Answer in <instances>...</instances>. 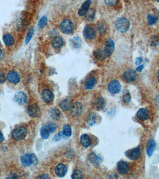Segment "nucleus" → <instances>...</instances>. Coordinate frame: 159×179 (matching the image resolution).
<instances>
[{
  "mask_svg": "<svg viewBox=\"0 0 159 179\" xmlns=\"http://www.w3.org/2000/svg\"><path fill=\"white\" fill-rule=\"evenodd\" d=\"M115 27L117 31L120 32H126L129 28V22L126 18L124 17L119 18L116 20Z\"/></svg>",
  "mask_w": 159,
  "mask_h": 179,
  "instance_id": "1",
  "label": "nucleus"
},
{
  "mask_svg": "<svg viewBox=\"0 0 159 179\" xmlns=\"http://www.w3.org/2000/svg\"><path fill=\"white\" fill-rule=\"evenodd\" d=\"M27 133V130L23 126H19L14 129L12 133V137L14 140L20 141L23 140Z\"/></svg>",
  "mask_w": 159,
  "mask_h": 179,
  "instance_id": "2",
  "label": "nucleus"
},
{
  "mask_svg": "<svg viewBox=\"0 0 159 179\" xmlns=\"http://www.w3.org/2000/svg\"><path fill=\"white\" fill-rule=\"evenodd\" d=\"M74 25L72 21L69 19H65L60 24V30L62 32L66 34H69L73 31Z\"/></svg>",
  "mask_w": 159,
  "mask_h": 179,
  "instance_id": "3",
  "label": "nucleus"
},
{
  "mask_svg": "<svg viewBox=\"0 0 159 179\" xmlns=\"http://www.w3.org/2000/svg\"><path fill=\"white\" fill-rule=\"evenodd\" d=\"M115 42L111 39H108L105 43L104 50V56L106 57L111 56L115 49Z\"/></svg>",
  "mask_w": 159,
  "mask_h": 179,
  "instance_id": "4",
  "label": "nucleus"
},
{
  "mask_svg": "<svg viewBox=\"0 0 159 179\" xmlns=\"http://www.w3.org/2000/svg\"><path fill=\"white\" fill-rule=\"evenodd\" d=\"M108 88L109 93L113 94H116L121 91V85L119 81L113 80L108 84Z\"/></svg>",
  "mask_w": 159,
  "mask_h": 179,
  "instance_id": "5",
  "label": "nucleus"
},
{
  "mask_svg": "<svg viewBox=\"0 0 159 179\" xmlns=\"http://www.w3.org/2000/svg\"><path fill=\"white\" fill-rule=\"evenodd\" d=\"M70 109L71 114L72 116L75 118L78 117L83 112V104L81 103H76L72 105Z\"/></svg>",
  "mask_w": 159,
  "mask_h": 179,
  "instance_id": "6",
  "label": "nucleus"
},
{
  "mask_svg": "<svg viewBox=\"0 0 159 179\" xmlns=\"http://www.w3.org/2000/svg\"><path fill=\"white\" fill-rule=\"evenodd\" d=\"M7 79L9 82L12 84H16L19 83L21 80L20 74L16 71H10L7 75Z\"/></svg>",
  "mask_w": 159,
  "mask_h": 179,
  "instance_id": "7",
  "label": "nucleus"
},
{
  "mask_svg": "<svg viewBox=\"0 0 159 179\" xmlns=\"http://www.w3.org/2000/svg\"><path fill=\"white\" fill-rule=\"evenodd\" d=\"M141 151L139 147H136L128 151L126 153V155L129 159L132 160H136L140 156Z\"/></svg>",
  "mask_w": 159,
  "mask_h": 179,
  "instance_id": "8",
  "label": "nucleus"
},
{
  "mask_svg": "<svg viewBox=\"0 0 159 179\" xmlns=\"http://www.w3.org/2000/svg\"><path fill=\"white\" fill-rule=\"evenodd\" d=\"M41 98L44 102L49 103L54 99V95L49 90L45 89L41 93Z\"/></svg>",
  "mask_w": 159,
  "mask_h": 179,
  "instance_id": "9",
  "label": "nucleus"
},
{
  "mask_svg": "<svg viewBox=\"0 0 159 179\" xmlns=\"http://www.w3.org/2000/svg\"><path fill=\"white\" fill-rule=\"evenodd\" d=\"M130 166L127 162L121 161L118 163L117 165V170L120 174L124 175L128 173L129 170Z\"/></svg>",
  "mask_w": 159,
  "mask_h": 179,
  "instance_id": "10",
  "label": "nucleus"
},
{
  "mask_svg": "<svg viewBox=\"0 0 159 179\" xmlns=\"http://www.w3.org/2000/svg\"><path fill=\"white\" fill-rule=\"evenodd\" d=\"M27 113L31 117H37L40 113V110L38 106L35 104H31L27 107Z\"/></svg>",
  "mask_w": 159,
  "mask_h": 179,
  "instance_id": "11",
  "label": "nucleus"
},
{
  "mask_svg": "<svg viewBox=\"0 0 159 179\" xmlns=\"http://www.w3.org/2000/svg\"><path fill=\"white\" fill-rule=\"evenodd\" d=\"M14 99L18 104H19L21 105H23L27 101L28 97H27V96L26 94V93H25L24 92H19L16 94Z\"/></svg>",
  "mask_w": 159,
  "mask_h": 179,
  "instance_id": "12",
  "label": "nucleus"
},
{
  "mask_svg": "<svg viewBox=\"0 0 159 179\" xmlns=\"http://www.w3.org/2000/svg\"><path fill=\"white\" fill-rule=\"evenodd\" d=\"M68 170L67 166L64 164H59L56 166L55 172L56 175L60 177H62L66 175Z\"/></svg>",
  "mask_w": 159,
  "mask_h": 179,
  "instance_id": "13",
  "label": "nucleus"
},
{
  "mask_svg": "<svg viewBox=\"0 0 159 179\" xmlns=\"http://www.w3.org/2000/svg\"><path fill=\"white\" fill-rule=\"evenodd\" d=\"M123 77L124 79L127 82H133L136 79V74L135 71L132 70H129L124 73Z\"/></svg>",
  "mask_w": 159,
  "mask_h": 179,
  "instance_id": "14",
  "label": "nucleus"
},
{
  "mask_svg": "<svg viewBox=\"0 0 159 179\" xmlns=\"http://www.w3.org/2000/svg\"><path fill=\"white\" fill-rule=\"evenodd\" d=\"M83 34L86 38L89 40L94 38L95 35L94 30L90 26H86L85 27L83 31Z\"/></svg>",
  "mask_w": 159,
  "mask_h": 179,
  "instance_id": "15",
  "label": "nucleus"
},
{
  "mask_svg": "<svg viewBox=\"0 0 159 179\" xmlns=\"http://www.w3.org/2000/svg\"><path fill=\"white\" fill-rule=\"evenodd\" d=\"M137 117L140 120L145 121L149 118V111L147 109L140 108L137 112Z\"/></svg>",
  "mask_w": 159,
  "mask_h": 179,
  "instance_id": "16",
  "label": "nucleus"
},
{
  "mask_svg": "<svg viewBox=\"0 0 159 179\" xmlns=\"http://www.w3.org/2000/svg\"><path fill=\"white\" fill-rule=\"evenodd\" d=\"M91 4L90 0H86L81 6L78 11V14L80 16H83L86 15L88 12L90 5Z\"/></svg>",
  "mask_w": 159,
  "mask_h": 179,
  "instance_id": "17",
  "label": "nucleus"
},
{
  "mask_svg": "<svg viewBox=\"0 0 159 179\" xmlns=\"http://www.w3.org/2000/svg\"><path fill=\"white\" fill-rule=\"evenodd\" d=\"M156 147V143L153 139H150L147 142V155L149 157H151L153 155L154 149Z\"/></svg>",
  "mask_w": 159,
  "mask_h": 179,
  "instance_id": "18",
  "label": "nucleus"
},
{
  "mask_svg": "<svg viewBox=\"0 0 159 179\" xmlns=\"http://www.w3.org/2000/svg\"><path fill=\"white\" fill-rule=\"evenodd\" d=\"M3 42L7 46H11L15 43V39L12 35L10 34H7L3 36Z\"/></svg>",
  "mask_w": 159,
  "mask_h": 179,
  "instance_id": "19",
  "label": "nucleus"
},
{
  "mask_svg": "<svg viewBox=\"0 0 159 179\" xmlns=\"http://www.w3.org/2000/svg\"><path fill=\"white\" fill-rule=\"evenodd\" d=\"M96 83L95 77H92L87 80L84 84L85 88L87 90H91L94 87Z\"/></svg>",
  "mask_w": 159,
  "mask_h": 179,
  "instance_id": "20",
  "label": "nucleus"
},
{
  "mask_svg": "<svg viewBox=\"0 0 159 179\" xmlns=\"http://www.w3.org/2000/svg\"><path fill=\"white\" fill-rule=\"evenodd\" d=\"M80 141L83 147L87 148L90 147L91 144V140L90 137L87 134H83L81 136Z\"/></svg>",
  "mask_w": 159,
  "mask_h": 179,
  "instance_id": "21",
  "label": "nucleus"
},
{
  "mask_svg": "<svg viewBox=\"0 0 159 179\" xmlns=\"http://www.w3.org/2000/svg\"><path fill=\"white\" fill-rule=\"evenodd\" d=\"M50 130L48 125H44L41 129L40 133L41 138L44 140L48 139L50 135Z\"/></svg>",
  "mask_w": 159,
  "mask_h": 179,
  "instance_id": "22",
  "label": "nucleus"
},
{
  "mask_svg": "<svg viewBox=\"0 0 159 179\" xmlns=\"http://www.w3.org/2000/svg\"><path fill=\"white\" fill-rule=\"evenodd\" d=\"M21 163L23 166H29L31 164L30 155L29 154H25L21 158Z\"/></svg>",
  "mask_w": 159,
  "mask_h": 179,
  "instance_id": "23",
  "label": "nucleus"
},
{
  "mask_svg": "<svg viewBox=\"0 0 159 179\" xmlns=\"http://www.w3.org/2000/svg\"><path fill=\"white\" fill-rule=\"evenodd\" d=\"M60 106L63 111H67L69 110L72 106L71 102L68 99L63 100L60 104Z\"/></svg>",
  "mask_w": 159,
  "mask_h": 179,
  "instance_id": "24",
  "label": "nucleus"
},
{
  "mask_svg": "<svg viewBox=\"0 0 159 179\" xmlns=\"http://www.w3.org/2000/svg\"><path fill=\"white\" fill-rule=\"evenodd\" d=\"M63 40L62 38L61 37H55L53 41H52V44L53 47L55 48L58 49L62 47L63 46Z\"/></svg>",
  "mask_w": 159,
  "mask_h": 179,
  "instance_id": "25",
  "label": "nucleus"
},
{
  "mask_svg": "<svg viewBox=\"0 0 159 179\" xmlns=\"http://www.w3.org/2000/svg\"><path fill=\"white\" fill-rule=\"evenodd\" d=\"M49 115L51 118L54 120H58L61 117V113L60 110L56 108H54L50 110Z\"/></svg>",
  "mask_w": 159,
  "mask_h": 179,
  "instance_id": "26",
  "label": "nucleus"
},
{
  "mask_svg": "<svg viewBox=\"0 0 159 179\" xmlns=\"http://www.w3.org/2000/svg\"><path fill=\"white\" fill-rule=\"evenodd\" d=\"M95 105L98 110L102 109L105 105V102L102 97H100L96 100Z\"/></svg>",
  "mask_w": 159,
  "mask_h": 179,
  "instance_id": "27",
  "label": "nucleus"
},
{
  "mask_svg": "<svg viewBox=\"0 0 159 179\" xmlns=\"http://www.w3.org/2000/svg\"><path fill=\"white\" fill-rule=\"evenodd\" d=\"M131 97L130 94L128 90H125L123 93V101L126 104H129L130 102Z\"/></svg>",
  "mask_w": 159,
  "mask_h": 179,
  "instance_id": "28",
  "label": "nucleus"
},
{
  "mask_svg": "<svg viewBox=\"0 0 159 179\" xmlns=\"http://www.w3.org/2000/svg\"><path fill=\"white\" fill-rule=\"evenodd\" d=\"M72 44L76 49L79 48L82 46V40L78 37H74L72 39Z\"/></svg>",
  "mask_w": 159,
  "mask_h": 179,
  "instance_id": "29",
  "label": "nucleus"
},
{
  "mask_svg": "<svg viewBox=\"0 0 159 179\" xmlns=\"http://www.w3.org/2000/svg\"><path fill=\"white\" fill-rule=\"evenodd\" d=\"M47 17L45 16L42 17L40 20L38 24V28L40 29H44L47 25Z\"/></svg>",
  "mask_w": 159,
  "mask_h": 179,
  "instance_id": "30",
  "label": "nucleus"
},
{
  "mask_svg": "<svg viewBox=\"0 0 159 179\" xmlns=\"http://www.w3.org/2000/svg\"><path fill=\"white\" fill-rule=\"evenodd\" d=\"M157 17L155 15L149 14L147 16L148 24L149 25H153L156 24L157 21Z\"/></svg>",
  "mask_w": 159,
  "mask_h": 179,
  "instance_id": "31",
  "label": "nucleus"
},
{
  "mask_svg": "<svg viewBox=\"0 0 159 179\" xmlns=\"http://www.w3.org/2000/svg\"><path fill=\"white\" fill-rule=\"evenodd\" d=\"M96 122V119L94 114H91L88 116L87 119V123L90 126H93Z\"/></svg>",
  "mask_w": 159,
  "mask_h": 179,
  "instance_id": "32",
  "label": "nucleus"
},
{
  "mask_svg": "<svg viewBox=\"0 0 159 179\" xmlns=\"http://www.w3.org/2000/svg\"><path fill=\"white\" fill-rule=\"evenodd\" d=\"M63 132L65 136L67 137L71 136L72 134V130L69 125H66L64 126L63 128Z\"/></svg>",
  "mask_w": 159,
  "mask_h": 179,
  "instance_id": "33",
  "label": "nucleus"
},
{
  "mask_svg": "<svg viewBox=\"0 0 159 179\" xmlns=\"http://www.w3.org/2000/svg\"><path fill=\"white\" fill-rule=\"evenodd\" d=\"M90 162L94 165L99 164L101 161L100 158L94 154H92L91 155L90 157Z\"/></svg>",
  "mask_w": 159,
  "mask_h": 179,
  "instance_id": "34",
  "label": "nucleus"
},
{
  "mask_svg": "<svg viewBox=\"0 0 159 179\" xmlns=\"http://www.w3.org/2000/svg\"><path fill=\"white\" fill-rule=\"evenodd\" d=\"M72 178L74 179H82L83 178V173L79 170L75 171L73 174H72Z\"/></svg>",
  "mask_w": 159,
  "mask_h": 179,
  "instance_id": "35",
  "label": "nucleus"
},
{
  "mask_svg": "<svg viewBox=\"0 0 159 179\" xmlns=\"http://www.w3.org/2000/svg\"><path fill=\"white\" fill-rule=\"evenodd\" d=\"M33 34L34 29L33 28H32L29 31L27 35H26V38L25 41V43L26 45H27L30 41L31 39L32 38L33 35Z\"/></svg>",
  "mask_w": 159,
  "mask_h": 179,
  "instance_id": "36",
  "label": "nucleus"
},
{
  "mask_svg": "<svg viewBox=\"0 0 159 179\" xmlns=\"http://www.w3.org/2000/svg\"><path fill=\"white\" fill-rule=\"evenodd\" d=\"M65 134L63 132H59L58 133L56 134V135L53 138V141L55 142L58 141L62 140V139L65 138Z\"/></svg>",
  "mask_w": 159,
  "mask_h": 179,
  "instance_id": "37",
  "label": "nucleus"
},
{
  "mask_svg": "<svg viewBox=\"0 0 159 179\" xmlns=\"http://www.w3.org/2000/svg\"><path fill=\"white\" fill-rule=\"evenodd\" d=\"M106 5L109 6H114L118 3L119 0H104Z\"/></svg>",
  "mask_w": 159,
  "mask_h": 179,
  "instance_id": "38",
  "label": "nucleus"
},
{
  "mask_svg": "<svg viewBox=\"0 0 159 179\" xmlns=\"http://www.w3.org/2000/svg\"><path fill=\"white\" fill-rule=\"evenodd\" d=\"M47 125L50 130V133H53L55 132L56 129V126L55 124L52 122H50Z\"/></svg>",
  "mask_w": 159,
  "mask_h": 179,
  "instance_id": "39",
  "label": "nucleus"
},
{
  "mask_svg": "<svg viewBox=\"0 0 159 179\" xmlns=\"http://www.w3.org/2000/svg\"><path fill=\"white\" fill-rule=\"evenodd\" d=\"M31 160L32 163L34 165H37L38 164V160L37 157L34 154H32L30 155Z\"/></svg>",
  "mask_w": 159,
  "mask_h": 179,
  "instance_id": "40",
  "label": "nucleus"
},
{
  "mask_svg": "<svg viewBox=\"0 0 159 179\" xmlns=\"http://www.w3.org/2000/svg\"><path fill=\"white\" fill-rule=\"evenodd\" d=\"M6 78L2 72L0 71V84H2L6 81Z\"/></svg>",
  "mask_w": 159,
  "mask_h": 179,
  "instance_id": "41",
  "label": "nucleus"
},
{
  "mask_svg": "<svg viewBox=\"0 0 159 179\" xmlns=\"http://www.w3.org/2000/svg\"><path fill=\"white\" fill-rule=\"evenodd\" d=\"M159 42V40H158V37L156 36L152 37V44H154V46H156Z\"/></svg>",
  "mask_w": 159,
  "mask_h": 179,
  "instance_id": "42",
  "label": "nucleus"
},
{
  "mask_svg": "<svg viewBox=\"0 0 159 179\" xmlns=\"http://www.w3.org/2000/svg\"><path fill=\"white\" fill-rule=\"evenodd\" d=\"M142 62H143V59L140 57H138L136 59V65H139V64H140L142 63Z\"/></svg>",
  "mask_w": 159,
  "mask_h": 179,
  "instance_id": "43",
  "label": "nucleus"
},
{
  "mask_svg": "<svg viewBox=\"0 0 159 179\" xmlns=\"http://www.w3.org/2000/svg\"><path fill=\"white\" fill-rule=\"evenodd\" d=\"M37 178H39V179H49V177L48 174H42L38 176Z\"/></svg>",
  "mask_w": 159,
  "mask_h": 179,
  "instance_id": "44",
  "label": "nucleus"
},
{
  "mask_svg": "<svg viewBox=\"0 0 159 179\" xmlns=\"http://www.w3.org/2000/svg\"><path fill=\"white\" fill-rule=\"evenodd\" d=\"M155 103L156 106L158 107L159 109V94L157 95L155 98Z\"/></svg>",
  "mask_w": 159,
  "mask_h": 179,
  "instance_id": "45",
  "label": "nucleus"
},
{
  "mask_svg": "<svg viewBox=\"0 0 159 179\" xmlns=\"http://www.w3.org/2000/svg\"><path fill=\"white\" fill-rule=\"evenodd\" d=\"M144 68V65H140L139 67H138L136 69V71H138V72H140L141 71H143V69Z\"/></svg>",
  "mask_w": 159,
  "mask_h": 179,
  "instance_id": "46",
  "label": "nucleus"
},
{
  "mask_svg": "<svg viewBox=\"0 0 159 179\" xmlns=\"http://www.w3.org/2000/svg\"><path fill=\"white\" fill-rule=\"evenodd\" d=\"M4 141V137L2 132L0 131V142H2Z\"/></svg>",
  "mask_w": 159,
  "mask_h": 179,
  "instance_id": "47",
  "label": "nucleus"
},
{
  "mask_svg": "<svg viewBox=\"0 0 159 179\" xmlns=\"http://www.w3.org/2000/svg\"><path fill=\"white\" fill-rule=\"evenodd\" d=\"M3 57H4V53H3V51L0 49V61L2 60Z\"/></svg>",
  "mask_w": 159,
  "mask_h": 179,
  "instance_id": "48",
  "label": "nucleus"
},
{
  "mask_svg": "<svg viewBox=\"0 0 159 179\" xmlns=\"http://www.w3.org/2000/svg\"><path fill=\"white\" fill-rule=\"evenodd\" d=\"M18 177L17 175H15V174H12V175H11V176L10 177H7V178H18Z\"/></svg>",
  "mask_w": 159,
  "mask_h": 179,
  "instance_id": "49",
  "label": "nucleus"
},
{
  "mask_svg": "<svg viewBox=\"0 0 159 179\" xmlns=\"http://www.w3.org/2000/svg\"><path fill=\"white\" fill-rule=\"evenodd\" d=\"M157 79H158V81H159V71H158V73H157Z\"/></svg>",
  "mask_w": 159,
  "mask_h": 179,
  "instance_id": "50",
  "label": "nucleus"
},
{
  "mask_svg": "<svg viewBox=\"0 0 159 179\" xmlns=\"http://www.w3.org/2000/svg\"><path fill=\"white\" fill-rule=\"evenodd\" d=\"M157 1L159 2V0H157Z\"/></svg>",
  "mask_w": 159,
  "mask_h": 179,
  "instance_id": "51",
  "label": "nucleus"
},
{
  "mask_svg": "<svg viewBox=\"0 0 159 179\" xmlns=\"http://www.w3.org/2000/svg\"><path fill=\"white\" fill-rule=\"evenodd\" d=\"M0 44H1V42H0Z\"/></svg>",
  "mask_w": 159,
  "mask_h": 179,
  "instance_id": "52",
  "label": "nucleus"
}]
</instances>
